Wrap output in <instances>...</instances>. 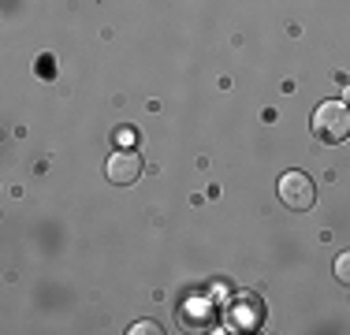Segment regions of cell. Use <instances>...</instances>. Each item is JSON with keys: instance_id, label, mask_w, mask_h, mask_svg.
Wrapping results in <instances>:
<instances>
[{"instance_id": "cell-1", "label": "cell", "mask_w": 350, "mask_h": 335, "mask_svg": "<svg viewBox=\"0 0 350 335\" xmlns=\"http://www.w3.org/2000/svg\"><path fill=\"white\" fill-rule=\"evenodd\" d=\"M313 134L328 146H339V142L350 138V105L343 100H321L313 112Z\"/></svg>"}, {"instance_id": "cell-2", "label": "cell", "mask_w": 350, "mask_h": 335, "mask_svg": "<svg viewBox=\"0 0 350 335\" xmlns=\"http://www.w3.org/2000/svg\"><path fill=\"white\" fill-rule=\"evenodd\" d=\"M276 194L291 213H306V209H313V201H317V183L306 172H283L280 183H276Z\"/></svg>"}, {"instance_id": "cell-3", "label": "cell", "mask_w": 350, "mask_h": 335, "mask_svg": "<svg viewBox=\"0 0 350 335\" xmlns=\"http://www.w3.org/2000/svg\"><path fill=\"white\" fill-rule=\"evenodd\" d=\"M105 175L116 183V187H131V183L142 175V157L135 153V149H116V153L105 161Z\"/></svg>"}, {"instance_id": "cell-4", "label": "cell", "mask_w": 350, "mask_h": 335, "mask_svg": "<svg viewBox=\"0 0 350 335\" xmlns=\"http://www.w3.org/2000/svg\"><path fill=\"white\" fill-rule=\"evenodd\" d=\"M336 280L343 283V287H350V254H339L336 257Z\"/></svg>"}, {"instance_id": "cell-5", "label": "cell", "mask_w": 350, "mask_h": 335, "mask_svg": "<svg viewBox=\"0 0 350 335\" xmlns=\"http://www.w3.org/2000/svg\"><path fill=\"white\" fill-rule=\"evenodd\" d=\"M142 332H146V335H161V328H157L153 321H138L135 328H131V335H142Z\"/></svg>"}, {"instance_id": "cell-6", "label": "cell", "mask_w": 350, "mask_h": 335, "mask_svg": "<svg viewBox=\"0 0 350 335\" xmlns=\"http://www.w3.org/2000/svg\"><path fill=\"white\" fill-rule=\"evenodd\" d=\"M347 105H350V86H347Z\"/></svg>"}]
</instances>
